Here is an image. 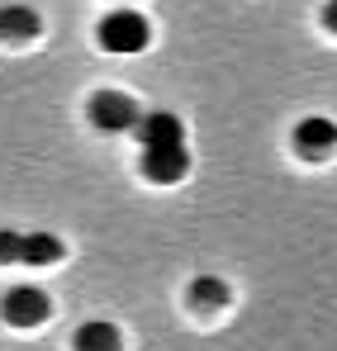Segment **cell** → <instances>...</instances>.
Instances as JSON below:
<instances>
[{"instance_id":"1","label":"cell","mask_w":337,"mask_h":351,"mask_svg":"<svg viewBox=\"0 0 337 351\" xmlns=\"http://www.w3.org/2000/svg\"><path fill=\"white\" fill-rule=\"evenodd\" d=\"M100 48L105 53H119V58H133V53H143L148 43H152V24L138 14V10H110L105 19H100Z\"/></svg>"},{"instance_id":"2","label":"cell","mask_w":337,"mask_h":351,"mask_svg":"<svg viewBox=\"0 0 337 351\" xmlns=\"http://www.w3.org/2000/svg\"><path fill=\"white\" fill-rule=\"evenodd\" d=\"M91 123L95 128H105V133H128V128H138V100L133 95H124V90H95L91 95Z\"/></svg>"},{"instance_id":"3","label":"cell","mask_w":337,"mask_h":351,"mask_svg":"<svg viewBox=\"0 0 337 351\" xmlns=\"http://www.w3.org/2000/svg\"><path fill=\"white\" fill-rule=\"evenodd\" d=\"M48 294L38 290V285H14V290L0 299V318L10 323V328H38L43 318H48Z\"/></svg>"},{"instance_id":"4","label":"cell","mask_w":337,"mask_h":351,"mask_svg":"<svg viewBox=\"0 0 337 351\" xmlns=\"http://www.w3.org/2000/svg\"><path fill=\"white\" fill-rule=\"evenodd\" d=\"M190 171V147L185 143H162V147H143V176L152 185H176Z\"/></svg>"},{"instance_id":"5","label":"cell","mask_w":337,"mask_h":351,"mask_svg":"<svg viewBox=\"0 0 337 351\" xmlns=\"http://www.w3.org/2000/svg\"><path fill=\"white\" fill-rule=\"evenodd\" d=\"M294 147H299V157H309V162L328 157L337 147V123L333 119H318V114L299 119V123H294Z\"/></svg>"},{"instance_id":"6","label":"cell","mask_w":337,"mask_h":351,"mask_svg":"<svg viewBox=\"0 0 337 351\" xmlns=\"http://www.w3.org/2000/svg\"><path fill=\"white\" fill-rule=\"evenodd\" d=\"M138 143L143 147H162V143H185V123L181 114H171V110H148V114L138 119Z\"/></svg>"},{"instance_id":"7","label":"cell","mask_w":337,"mask_h":351,"mask_svg":"<svg viewBox=\"0 0 337 351\" xmlns=\"http://www.w3.org/2000/svg\"><path fill=\"white\" fill-rule=\"evenodd\" d=\"M19 261L24 266H53V261H62V237L57 233H24Z\"/></svg>"},{"instance_id":"8","label":"cell","mask_w":337,"mask_h":351,"mask_svg":"<svg viewBox=\"0 0 337 351\" xmlns=\"http://www.w3.org/2000/svg\"><path fill=\"white\" fill-rule=\"evenodd\" d=\"M71 351H119V328L114 323H81Z\"/></svg>"},{"instance_id":"9","label":"cell","mask_w":337,"mask_h":351,"mask_svg":"<svg viewBox=\"0 0 337 351\" xmlns=\"http://www.w3.org/2000/svg\"><path fill=\"white\" fill-rule=\"evenodd\" d=\"M38 34V14L29 5H5L0 10V38H34Z\"/></svg>"},{"instance_id":"10","label":"cell","mask_w":337,"mask_h":351,"mask_svg":"<svg viewBox=\"0 0 337 351\" xmlns=\"http://www.w3.org/2000/svg\"><path fill=\"white\" fill-rule=\"evenodd\" d=\"M190 299H195V304H224L228 299V290H224V280H195V285H190Z\"/></svg>"},{"instance_id":"11","label":"cell","mask_w":337,"mask_h":351,"mask_svg":"<svg viewBox=\"0 0 337 351\" xmlns=\"http://www.w3.org/2000/svg\"><path fill=\"white\" fill-rule=\"evenodd\" d=\"M19 247H24V233H14V228H0V266L19 261Z\"/></svg>"},{"instance_id":"12","label":"cell","mask_w":337,"mask_h":351,"mask_svg":"<svg viewBox=\"0 0 337 351\" xmlns=\"http://www.w3.org/2000/svg\"><path fill=\"white\" fill-rule=\"evenodd\" d=\"M323 24H328V29H333V34H337V0H333V5H328V10H323Z\"/></svg>"}]
</instances>
